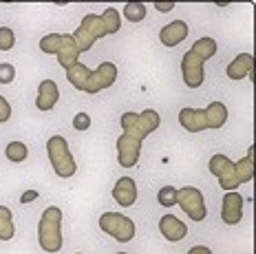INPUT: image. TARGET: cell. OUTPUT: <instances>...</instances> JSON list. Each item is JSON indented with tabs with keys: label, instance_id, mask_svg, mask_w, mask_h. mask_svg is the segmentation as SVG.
I'll return each instance as SVG.
<instances>
[{
	"label": "cell",
	"instance_id": "cell-1",
	"mask_svg": "<svg viewBox=\"0 0 256 254\" xmlns=\"http://www.w3.org/2000/svg\"><path fill=\"white\" fill-rule=\"evenodd\" d=\"M122 27V18H120V12L115 7H108L104 14H88L82 18V24L76 29L73 34V40H76L80 54L88 51L90 46L95 44V40L100 38H106V36H113L117 34Z\"/></svg>",
	"mask_w": 256,
	"mask_h": 254
},
{
	"label": "cell",
	"instance_id": "cell-2",
	"mask_svg": "<svg viewBox=\"0 0 256 254\" xmlns=\"http://www.w3.org/2000/svg\"><path fill=\"white\" fill-rule=\"evenodd\" d=\"M216 40L214 38H201L192 44V49H188L181 58V76H184L186 86L190 88H199L206 80L204 64L216 54Z\"/></svg>",
	"mask_w": 256,
	"mask_h": 254
},
{
	"label": "cell",
	"instance_id": "cell-3",
	"mask_svg": "<svg viewBox=\"0 0 256 254\" xmlns=\"http://www.w3.org/2000/svg\"><path fill=\"white\" fill-rule=\"evenodd\" d=\"M62 210L58 206H49L38 221V246L44 252L56 254L62 250Z\"/></svg>",
	"mask_w": 256,
	"mask_h": 254
},
{
	"label": "cell",
	"instance_id": "cell-4",
	"mask_svg": "<svg viewBox=\"0 0 256 254\" xmlns=\"http://www.w3.org/2000/svg\"><path fill=\"white\" fill-rule=\"evenodd\" d=\"M40 51L42 54H53L58 62L64 68H71L76 62H80V49L68 34H49L40 40Z\"/></svg>",
	"mask_w": 256,
	"mask_h": 254
},
{
	"label": "cell",
	"instance_id": "cell-5",
	"mask_svg": "<svg viewBox=\"0 0 256 254\" xmlns=\"http://www.w3.org/2000/svg\"><path fill=\"white\" fill-rule=\"evenodd\" d=\"M120 124H122L124 135L132 137V140H137V142H144L152 130L159 128L162 115L154 108H146V110H142V113H124Z\"/></svg>",
	"mask_w": 256,
	"mask_h": 254
},
{
	"label": "cell",
	"instance_id": "cell-6",
	"mask_svg": "<svg viewBox=\"0 0 256 254\" xmlns=\"http://www.w3.org/2000/svg\"><path fill=\"white\" fill-rule=\"evenodd\" d=\"M46 155H49L53 172H56L58 177L68 179L76 174V170H78L76 160H73V155H71L68 142L64 140L62 135H53L51 140L46 142Z\"/></svg>",
	"mask_w": 256,
	"mask_h": 254
},
{
	"label": "cell",
	"instance_id": "cell-7",
	"mask_svg": "<svg viewBox=\"0 0 256 254\" xmlns=\"http://www.w3.org/2000/svg\"><path fill=\"white\" fill-rule=\"evenodd\" d=\"M254 177V150L250 148L248 155L243 157L238 164H234L230 160V164L226 166V170L218 174V186H221L226 192H232V190H236L241 184H250Z\"/></svg>",
	"mask_w": 256,
	"mask_h": 254
},
{
	"label": "cell",
	"instance_id": "cell-8",
	"mask_svg": "<svg viewBox=\"0 0 256 254\" xmlns=\"http://www.w3.org/2000/svg\"><path fill=\"white\" fill-rule=\"evenodd\" d=\"M100 228L120 243H128L135 236V224H132V219L122 212H104L100 216Z\"/></svg>",
	"mask_w": 256,
	"mask_h": 254
},
{
	"label": "cell",
	"instance_id": "cell-9",
	"mask_svg": "<svg viewBox=\"0 0 256 254\" xmlns=\"http://www.w3.org/2000/svg\"><path fill=\"white\" fill-rule=\"evenodd\" d=\"M177 204H179V208L184 210V212L188 214L192 221H204L208 216V208H206L204 194H201V190L194 188V186L179 188L177 190Z\"/></svg>",
	"mask_w": 256,
	"mask_h": 254
},
{
	"label": "cell",
	"instance_id": "cell-10",
	"mask_svg": "<svg viewBox=\"0 0 256 254\" xmlns=\"http://www.w3.org/2000/svg\"><path fill=\"white\" fill-rule=\"evenodd\" d=\"M115 80H117V66L113 62H102L95 71H90L88 82H86V86H84L82 93H88V95L100 93V91H104V88L113 86Z\"/></svg>",
	"mask_w": 256,
	"mask_h": 254
},
{
	"label": "cell",
	"instance_id": "cell-11",
	"mask_svg": "<svg viewBox=\"0 0 256 254\" xmlns=\"http://www.w3.org/2000/svg\"><path fill=\"white\" fill-rule=\"evenodd\" d=\"M140 155H142V142H137V140H132V137L122 133L120 140H117V162H120V166L122 168L137 166Z\"/></svg>",
	"mask_w": 256,
	"mask_h": 254
},
{
	"label": "cell",
	"instance_id": "cell-12",
	"mask_svg": "<svg viewBox=\"0 0 256 254\" xmlns=\"http://www.w3.org/2000/svg\"><path fill=\"white\" fill-rule=\"evenodd\" d=\"M243 204H245V199L236 192V190L226 192L223 204H221V219H223V224L236 226L238 221L243 219Z\"/></svg>",
	"mask_w": 256,
	"mask_h": 254
},
{
	"label": "cell",
	"instance_id": "cell-13",
	"mask_svg": "<svg viewBox=\"0 0 256 254\" xmlns=\"http://www.w3.org/2000/svg\"><path fill=\"white\" fill-rule=\"evenodd\" d=\"M159 232L172 243L184 241L186 236H188V226H186L181 219H177L174 214H164L162 219H159Z\"/></svg>",
	"mask_w": 256,
	"mask_h": 254
},
{
	"label": "cell",
	"instance_id": "cell-14",
	"mask_svg": "<svg viewBox=\"0 0 256 254\" xmlns=\"http://www.w3.org/2000/svg\"><path fill=\"white\" fill-rule=\"evenodd\" d=\"M60 100V88L53 80H42L38 84V95H36V108L51 110Z\"/></svg>",
	"mask_w": 256,
	"mask_h": 254
},
{
	"label": "cell",
	"instance_id": "cell-15",
	"mask_svg": "<svg viewBox=\"0 0 256 254\" xmlns=\"http://www.w3.org/2000/svg\"><path fill=\"white\" fill-rule=\"evenodd\" d=\"M179 124L184 126L188 133H201V130H208L204 108H190V106L181 108L179 110Z\"/></svg>",
	"mask_w": 256,
	"mask_h": 254
},
{
	"label": "cell",
	"instance_id": "cell-16",
	"mask_svg": "<svg viewBox=\"0 0 256 254\" xmlns=\"http://www.w3.org/2000/svg\"><path fill=\"white\" fill-rule=\"evenodd\" d=\"M113 199L115 204H120L122 208H130L137 201V184L130 177H122L113 188Z\"/></svg>",
	"mask_w": 256,
	"mask_h": 254
},
{
	"label": "cell",
	"instance_id": "cell-17",
	"mask_svg": "<svg viewBox=\"0 0 256 254\" xmlns=\"http://www.w3.org/2000/svg\"><path fill=\"white\" fill-rule=\"evenodd\" d=\"M186 38H188V24L184 20H172V22H168L166 27L159 31V40L166 46H177Z\"/></svg>",
	"mask_w": 256,
	"mask_h": 254
},
{
	"label": "cell",
	"instance_id": "cell-18",
	"mask_svg": "<svg viewBox=\"0 0 256 254\" xmlns=\"http://www.w3.org/2000/svg\"><path fill=\"white\" fill-rule=\"evenodd\" d=\"M252 71H254V58L250 54H238L226 68L230 80H245V78L252 76Z\"/></svg>",
	"mask_w": 256,
	"mask_h": 254
},
{
	"label": "cell",
	"instance_id": "cell-19",
	"mask_svg": "<svg viewBox=\"0 0 256 254\" xmlns=\"http://www.w3.org/2000/svg\"><path fill=\"white\" fill-rule=\"evenodd\" d=\"M204 113H206L208 128L216 130V128H221V126H226V122H228V108H226V104H223V102L208 104V108H204Z\"/></svg>",
	"mask_w": 256,
	"mask_h": 254
},
{
	"label": "cell",
	"instance_id": "cell-20",
	"mask_svg": "<svg viewBox=\"0 0 256 254\" xmlns=\"http://www.w3.org/2000/svg\"><path fill=\"white\" fill-rule=\"evenodd\" d=\"M88 76H90V68L86 64H82V62H76L71 68H66V80H68V84H73L78 91H84V86H86V82H88Z\"/></svg>",
	"mask_w": 256,
	"mask_h": 254
},
{
	"label": "cell",
	"instance_id": "cell-21",
	"mask_svg": "<svg viewBox=\"0 0 256 254\" xmlns=\"http://www.w3.org/2000/svg\"><path fill=\"white\" fill-rule=\"evenodd\" d=\"M16 236L14 214L7 206H0V241H12Z\"/></svg>",
	"mask_w": 256,
	"mask_h": 254
},
{
	"label": "cell",
	"instance_id": "cell-22",
	"mask_svg": "<svg viewBox=\"0 0 256 254\" xmlns=\"http://www.w3.org/2000/svg\"><path fill=\"white\" fill-rule=\"evenodd\" d=\"M4 155H7L9 162L14 164H22L26 157H29V148L22 142H9L7 148H4Z\"/></svg>",
	"mask_w": 256,
	"mask_h": 254
},
{
	"label": "cell",
	"instance_id": "cell-23",
	"mask_svg": "<svg viewBox=\"0 0 256 254\" xmlns=\"http://www.w3.org/2000/svg\"><path fill=\"white\" fill-rule=\"evenodd\" d=\"M122 14H124V18L128 22H142V20L146 18V4L144 2H126L124 9H122Z\"/></svg>",
	"mask_w": 256,
	"mask_h": 254
},
{
	"label": "cell",
	"instance_id": "cell-24",
	"mask_svg": "<svg viewBox=\"0 0 256 254\" xmlns=\"http://www.w3.org/2000/svg\"><path fill=\"white\" fill-rule=\"evenodd\" d=\"M157 201L164 206V208H172L177 204V188L174 186H164L157 192Z\"/></svg>",
	"mask_w": 256,
	"mask_h": 254
},
{
	"label": "cell",
	"instance_id": "cell-25",
	"mask_svg": "<svg viewBox=\"0 0 256 254\" xmlns=\"http://www.w3.org/2000/svg\"><path fill=\"white\" fill-rule=\"evenodd\" d=\"M16 44V34L9 27H0V51H12Z\"/></svg>",
	"mask_w": 256,
	"mask_h": 254
},
{
	"label": "cell",
	"instance_id": "cell-26",
	"mask_svg": "<svg viewBox=\"0 0 256 254\" xmlns=\"http://www.w3.org/2000/svg\"><path fill=\"white\" fill-rule=\"evenodd\" d=\"M16 78V66L12 62H0V84H12Z\"/></svg>",
	"mask_w": 256,
	"mask_h": 254
},
{
	"label": "cell",
	"instance_id": "cell-27",
	"mask_svg": "<svg viewBox=\"0 0 256 254\" xmlns=\"http://www.w3.org/2000/svg\"><path fill=\"white\" fill-rule=\"evenodd\" d=\"M73 128L80 130V133L88 130L90 128V115L88 113H78L76 118H73Z\"/></svg>",
	"mask_w": 256,
	"mask_h": 254
},
{
	"label": "cell",
	"instance_id": "cell-28",
	"mask_svg": "<svg viewBox=\"0 0 256 254\" xmlns=\"http://www.w3.org/2000/svg\"><path fill=\"white\" fill-rule=\"evenodd\" d=\"M9 120H12V104L0 95V124H4V122H9Z\"/></svg>",
	"mask_w": 256,
	"mask_h": 254
},
{
	"label": "cell",
	"instance_id": "cell-29",
	"mask_svg": "<svg viewBox=\"0 0 256 254\" xmlns=\"http://www.w3.org/2000/svg\"><path fill=\"white\" fill-rule=\"evenodd\" d=\"M34 199H38V192H36V190H26V192H22V197H20L22 204H31Z\"/></svg>",
	"mask_w": 256,
	"mask_h": 254
},
{
	"label": "cell",
	"instance_id": "cell-30",
	"mask_svg": "<svg viewBox=\"0 0 256 254\" xmlns=\"http://www.w3.org/2000/svg\"><path fill=\"white\" fill-rule=\"evenodd\" d=\"M188 254H212V250L206 248V246H192L188 250Z\"/></svg>",
	"mask_w": 256,
	"mask_h": 254
},
{
	"label": "cell",
	"instance_id": "cell-31",
	"mask_svg": "<svg viewBox=\"0 0 256 254\" xmlns=\"http://www.w3.org/2000/svg\"><path fill=\"white\" fill-rule=\"evenodd\" d=\"M172 7H174V2H154V9L162 12V14H168Z\"/></svg>",
	"mask_w": 256,
	"mask_h": 254
},
{
	"label": "cell",
	"instance_id": "cell-32",
	"mask_svg": "<svg viewBox=\"0 0 256 254\" xmlns=\"http://www.w3.org/2000/svg\"><path fill=\"white\" fill-rule=\"evenodd\" d=\"M120 254H126V252H120Z\"/></svg>",
	"mask_w": 256,
	"mask_h": 254
},
{
	"label": "cell",
	"instance_id": "cell-33",
	"mask_svg": "<svg viewBox=\"0 0 256 254\" xmlns=\"http://www.w3.org/2000/svg\"><path fill=\"white\" fill-rule=\"evenodd\" d=\"M78 254H82V252H78Z\"/></svg>",
	"mask_w": 256,
	"mask_h": 254
}]
</instances>
